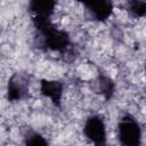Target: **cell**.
I'll list each match as a JSON object with an SVG mask.
<instances>
[{
	"mask_svg": "<svg viewBox=\"0 0 146 146\" xmlns=\"http://www.w3.org/2000/svg\"><path fill=\"white\" fill-rule=\"evenodd\" d=\"M84 135L94 143H102L106 136V127L99 116H91L84 125Z\"/></svg>",
	"mask_w": 146,
	"mask_h": 146,
	"instance_id": "obj_2",
	"label": "cell"
},
{
	"mask_svg": "<svg viewBox=\"0 0 146 146\" xmlns=\"http://www.w3.org/2000/svg\"><path fill=\"white\" fill-rule=\"evenodd\" d=\"M119 137L124 144H136L140 138V130L132 117H124L119 123Z\"/></svg>",
	"mask_w": 146,
	"mask_h": 146,
	"instance_id": "obj_1",
	"label": "cell"
}]
</instances>
